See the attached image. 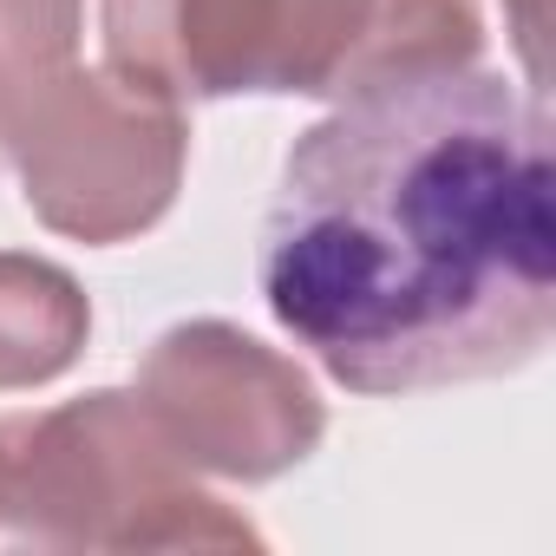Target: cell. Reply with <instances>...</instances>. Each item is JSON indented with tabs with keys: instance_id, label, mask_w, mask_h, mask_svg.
<instances>
[{
	"instance_id": "6",
	"label": "cell",
	"mask_w": 556,
	"mask_h": 556,
	"mask_svg": "<svg viewBox=\"0 0 556 556\" xmlns=\"http://www.w3.org/2000/svg\"><path fill=\"white\" fill-rule=\"evenodd\" d=\"M92 334V302L47 255L0 249V393L60 380Z\"/></svg>"
},
{
	"instance_id": "5",
	"label": "cell",
	"mask_w": 556,
	"mask_h": 556,
	"mask_svg": "<svg viewBox=\"0 0 556 556\" xmlns=\"http://www.w3.org/2000/svg\"><path fill=\"white\" fill-rule=\"evenodd\" d=\"M131 393L190 471L236 484L282 478L328 432L315 380L229 321H177L157 334Z\"/></svg>"
},
{
	"instance_id": "3",
	"label": "cell",
	"mask_w": 556,
	"mask_h": 556,
	"mask_svg": "<svg viewBox=\"0 0 556 556\" xmlns=\"http://www.w3.org/2000/svg\"><path fill=\"white\" fill-rule=\"evenodd\" d=\"M0 157L73 242L144 236L184 184V105L79 60V0H0Z\"/></svg>"
},
{
	"instance_id": "4",
	"label": "cell",
	"mask_w": 556,
	"mask_h": 556,
	"mask_svg": "<svg viewBox=\"0 0 556 556\" xmlns=\"http://www.w3.org/2000/svg\"><path fill=\"white\" fill-rule=\"evenodd\" d=\"M255 549L262 530L197 484L138 393L0 419V549Z\"/></svg>"
},
{
	"instance_id": "1",
	"label": "cell",
	"mask_w": 556,
	"mask_h": 556,
	"mask_svg": "<svg viewBox=\"0 0 556 556\" xmlns=\"http://www.w3.org/2000/svg\"><path fill=\"white\" fill-rule=\"evenodd\" d=\"M262 302L374 400L530 367L556 328L543 99L484 66L341 99L282 164Z\"/></svg>"
},
{
	"instance_id": "2",
	"label": "cell",
	"mask_w": 556,
	"mask_h": 556,
	"mask_svg": "<svg viewBox=\"0 0 556 556\" xmlns=\"http://www.w3.org/2000/svg\"><path fill=\"white\" fill-rule=\"evenodd\" d=\"M105 73L190 99H361L478 66V0H99Z\"/></svg>"
}]
</instances>
